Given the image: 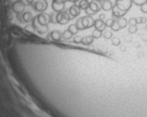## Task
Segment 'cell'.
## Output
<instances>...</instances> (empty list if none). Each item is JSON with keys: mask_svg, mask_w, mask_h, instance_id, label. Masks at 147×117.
I'll return each mask as SVG.
<instances>
[{"mask_svg": "<svg viewBox=\"0 0 147 117\" xmlns=\"http://www.w3.org/2000/svg\"><path fill=\"white\" fill-rule=\"evenodd\" d=\"M146 2H147V0H132V3L135 4L136 6H139V7L144 5V4H145Z\"/></svg>", "mask_w": 147, "mask_h": 117, "instance_id": "20", "label": "cell"}, {"mask_svg": "<svg viewBox=\"0 0 147 117\" xmlns=\"http://www.w3.org/2000/svg\"><path fill=\"white\" fill-rule=\"evenodd\" d=\"M80 12H81V9L79 7L78 5H76V4H74V5L71 6L68 9V13H69V15H70L71 20L78 17Z\"/></svg>", "mask_w": 147, "mask_h": 117, "instance_id": "8", "label": "cell"}, {"mask_svg": "<svg viewBox=\"0 0 147 117\" xmlns=\"http://www.w3.org/2000/svg\"><path fill=\"white\" fill-rule=\"evenodd\" d=\"M81 21H82V25H83L84 30L91 28V27L94 26L95 20L92 18V16L86 15V16H84V17H81Z\"/></svg>", "mask_w": 147, "mask_h": 117, "instance_id": "6", "label": "cell"}, {"mask_svg": "<svg viewBox=\"0 0 147 117\" xmlns=\"http://www.w3.org/2000/svg\"><path fill=\"white\" fill-rule=\"evenodd\" d=\"M88 4H90V1L88 0H79V3H78V6L81 9L83 10H86L88 7Z\"/></svg>", "mask_w": 147, "mask_h": 117, "instance_id": "17", "label": "cell"}, {"mask_svg": "<svg viewBox=\"0 0 147 117\" xmlns=\"http://www.w3.org/2000/svg\"><path fill=\"white\" fill-rule=\"evenodd\" d=\"M71 17L67 11H61V12L56 14V23H59L61 25H64L70 22Z\"/></svg>", "mask_w": 147, "mask_h": 117, "instance_id": "2", "label": "cell"}, {"mask_svg": "<svg viewBox=\"0 0 147 117\" xmlns=\"http://www.w3.org/2000/svg\"><path fill=\"white\" fill-rule=\"evenodd\" d=\"M132 4H133L132 0H115V5L117 6L120 10L127 12V11L131 9Z\"/></svg>", "mask_w": 147, "mask_h": 117, "instance_id": "3", "label": "cell"}, {"mask_svg": "<svg viewBox=\"0 0 147 117\" xmlns=\"http://www.w3.org/2000/svg\"><path fill=\"white\" fill-rule=\"evenodd\" d=\"M17 17L19 19V21L21 22H31L33 20V15L30 11H25V12H22V14L17 15Z\"/></svg>", "mask_w": 147, "mask_h": 117, "instance_id": "9", "label": "cell"}, {"mask_svg": "<svg viewBox=\"0 0 147 117\" xmlns=\"http://www.w3.org/2000/svg\"><path fill=\"white\" fill-rule=\"evenodd\" d=\"M32 6L36 12L41 13V12H44V11L48 9L49 4L47 0H37V1H34V3Z\"/></svg>", "mask_w": 147, "mask_h": 117, "instance_id": "4", "label": "cell"}, {"mask_svg": "<svg viewBox=\"0 0 147 117\" xmlns=\"http://www.w3.org/2000/svg\"><path fill=\"white\" fill-rule=\"evenodd\" d=\"M141 11L142 13L147 14V2L145 4H144V5L141 6Z\"/></svg>", "mask_w": 147, "mask_h": 117, "instance_id": "23", "label": "cell"}, {"mask_svg": "<svg viewBox=\"0 0 147 117\" xmlns=\"http://www.w3.org/2000/svg\"><path fill=\"white\" fill-rule=\"evenodd\" d=\"M37 21L38 23H40L41 25L43 26H48V24L50 22V18L49 14H46L44 12H41L37 15V16L34 17Z\"/></svg>", "mask_w": 147, "mask_h": 117, "instance_id": "7", "label": "cell"}, {"mask_svg": "<svg viewBox=\"0 0 147 117\" xmlns=\"http://www.w3.org/2000/svg\"><path fill=\"white\" fill-rule=\"evenodd\" d=\"M100 1H102V0H100Z\"/></svg>", "mask_w": 147, "mask_h": 117, "instance_id": "27", "label": "cell"}, {"mask_svg": "<svg viewBox=\"0 0 147 117\" xmlns=\"http://www.w3.org/2000/svg\"><path fill=\"white\" fill-rule=\"evenodd\" d=\"M126 14H127V12L120 10L115 5L113 7V9H112V16H113V18L115 20L119 19V18H123Z\"/></svg>", "mask_w": 147, "mask_h": 117, "instance_id": "11", "label": "cell"}, {"mask_svg": "<svg viewBox=\"0 0 147 117\" xmlns=\"http://www.w3.org/2000/svg\"><path fill=\"white\" fill-rule=\"evenodd\" d=\"M129 26H137L138 23H137V20L136 18H130L129 20Z\"/></svg>", "mask_w": 147, "mask_h": 117, "instance_id": "21", "label": "cell"}, {"mask_svg": "<svg viewBox=\"0 0 147 117\" xmlns=\"http://www.w3.org/2000/svg\"><path fill=\"white\" fill-rule=\"evenodd\" d=\"M113 3H112L110 0H102V9L104 11H110L113 9Z\"/></svg>", "mask_w": 147, "mask_h": 117, "instance_id": "14", "label": "cell"}, {"mask_svg": "<svg viewBox=\"0 0 147 117\" xmlns=\"http://www.w3.org/2000/svg\"><path fill=\"white\" fill-rule=\"evenodd\" d=\"M115 20L114 18H109V19H106V21H105V25H106V29L107 28H112L113 27V25L115 24Z\"/></svg>", "mask_w": 147, "mask_h": 117, "instance_id": "18", "label": "cell"}, {"mask_svg": "<svg viewBox=\"0 0 147 117\" xmlns=\"http://www.w3.org/2000/svg\"><path fill=\"white\" fill-rule=\"evenodd\" d=\"M100 9H102V1L100 0H91L85 12L88 16H93L96 13H98Z\"/></svg>", "mask_w": 147, "mask_h": 117, "instance_id": "1", "label": "cell"}, {"mask_svg": "<svg viewBox=\"0 0 147 117\" xmlns=\"http://www.w3.org/2000/svg\"><path fill=\"white\" fill-rule=\"evenodd\" d=\"M144 28H145V30H147V23L145 24V27H144Z\"/></svg>", "mask_w": 147, "mask_h": 117, "instance_id": "26", "label": "cell"}, {"mask_svg": "<svg viewBox=\"0 0 147 117\" xmlns=\"http://www.w3.org/2000/svg\"><path fill=\"white\" fill-rule=\"evenodd\" d=\"M67 30L72 34L73 37L75 36H76L77 33H78V30H77V28H76V26L75 23H73V24H70V25H69V26H68V28H67Z\"/></svg>", "mask_w": 147, "mask_h": 117, "instance_id": "16", "label": "cell"}, {"mask_svg": "<svg viewBox=\"0 0 147 117\" xmlns=\"http://www.w3.org/2000/svg\"><path fill=\"white\" fill-rule=\"evenodd\" d=\"M136 20H137L138 24H146V23H147L146 17H137Z\"/></svg>", "mask_w": 147, "mask_h": 117, "instance_id": "19", "label": "cell"}, {"mask_svg": "<svg viewBox=\"0 0 147 117\" xmlns=\"http://www.w3.org/2000/svg\"><path fill=\"white\" fill-rule=\"evenodd\" d=\"M51 7L52 9L57 13L63 11L65 7V0H53Z\"/></svg>", "mask_w": 147, "mask_h": 117, "instance_id": "5", "label": "cell"}, {"mask_svg": "<svg viewBox=\"0 0 147 117\" xmlns=\"http://www.w3.org/2000/svg\"><path fill=\"white\" fill-rule=\"evenodd\" d=\"M72 38H73L72 34L69 32L68 30H65V31H63V33H61V39H63V40H64V41H70Z\"/></svg>", "mask_w": 147, "mask_h": 117, "instance_id": "15", "label": "cell"}, {"mask_svg": "<svg viewBox=\"0 0 147 117\" xmlns=\"http://www.w3.org/2000/svg\"><path fill=\"white\" fill-rule=\"evenodd\" d=\"M67 1H69V2H72V3H77V2H79V0H67Z\"/></svg>", "mask_w": 147, "mask_h": 117, "instance_id": "25", "label": "cell"}, {"mask_svg": "<svg viewBox=\"0 0 147 117\" xmlns=\"http://www.w3.org/2000/svg\"><path fill=\"white\" fill-rule=\"evenodd\" d=\"M48 37L51 38L53 41H60V40H61V33L60 31L54 30L52 32H50V34H49Z\"/></svg>", "mask_w": 147, "mask_h": 117, "instance_id": "13", "label": "cell"}, {"mask_svg": "<svg viewBox=\"0 0 147 117\" xmlns=\"http://www.w3.org/2000/svg\"><path fill=\"white\" fill-rule=\"evenodd\" d=\"M20 1H22L24 5H27V6H32L34 3V0H20Z\"/></svg>", "mask_w": 147, "mask_h": 117, "instance_id": "22", "label": "cell"}, {"mask_svg": "<svg viewBox=\"0 0 147 117\" xmlns=\"http://www.w3.org/2000/svg\"><path fill=\"white\" fill-rule=\"evenodd\" d=\"M93 27L95 28V30H98V31H100V32H102V33H103L104 31L106 30L105 22H104L103 21H102V20H100V19L95 20Z\"/></svg>", "mask_w": 147, "mask_h": 117, "instance_id": "12", "label": "cell"}, {"mask_svg": "<svg viewBox=\"0 0 147 117\" xmlns=\"http://www.w3.org/2000/svg\"><path fill=\"white\" fill-rule=\"evenodd\" d=\"M24 4L22 3V1H20V0H18V1L14 2L12 4V10L13 12H15L17 15L19 14H22V12H24Z\"/></svg>", "mask_w": 147, "mask_h": 117, "instance_id": "10", "label": "cell"}, {"mask_svg": "<svg viewBox=\"0 0 147 117\" xmlns=\"http://www.w3.org/2000/svg\"><path fill=\"white\" fill-rule=\"evenodd\" d=\"M99 19L100 20H102V21H103L104 22H105V21H106V16L104 14H100V17H99Z\"/></svg>", "mask_w": 147, "mask_h": 117, "instance_id": "24", "label": "cell"}]
</instances>
